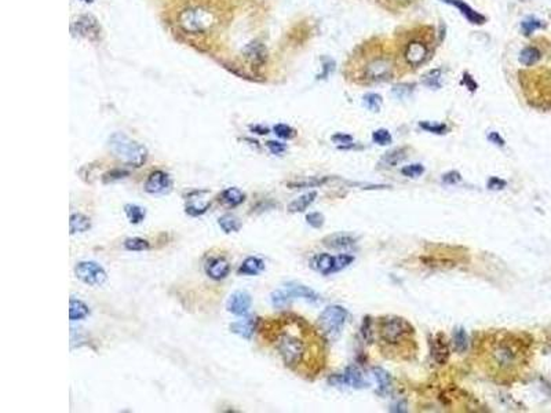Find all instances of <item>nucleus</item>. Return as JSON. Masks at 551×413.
<instances>
[{
  "label": "nucleus",
  "mask_w": 551,
  "mask_h": 413,
  "mask_svg": "<svg viewBox=\"0 0 551 413\" xmlns=\"http://www.w3.org/2000/svg\"><path fill=\"white\" fill-rule=\"evenodd\" d=\"M419 127L426 130L427 132H433V134H438V135L445 134V131H448V127L445 124H434L431 122H420Z\"/></svg>",
  "instance_id": "obj_43"
},
{
  "label": "nucleus",
  "mask_w": 551,
  "mask_h": 413,
  "mask_svg": "<svg viewBox=\"0 0 551 413\" xmlns=\"http://www.w3.org/2000/svg\"><path fill=\"white\" fill-rule=\"evenodd\" d=\"M424 172V167L419 163H415V164L405 165L401 168V174L407 176V178H419L420 175Z\"/></svg>",
  "instance_id": "obj_39"
},
{
  "label": "nucleus",
  "mask_w": 551,
  "mask_h": 413,
  "mask_svg": "<svg viewBox=\"0 0 551 413\" xmlns=\"http://www.w3.org/2000/svg\"><path fill=\"white\" fill-rule=\"evenodd\" d=\"M75 274L81 282H84L85 285L90 286L104 285L108 280V274L105 272V269L94 260H81L77 263L75 268Z\"/></svg>",
  "instance_id": "obj_7"
},
{
  "label": "nucleus",
  "mask_w": 551,
  "mask_h": 413,
  "mask_svg": "<svg viewBox=\"0 0 551 413\" xmlns=\"http://www.w3.org/2000/svg\"><path fill=\"white\" fill-rule=\"evenodd\" d=\"M426 56H427V47L424 46L423 43L412 42L407 46L405 58L411 65H420L426 60Z\"/></svg>",
  "instance_id": "obj_20"
},
{
  "label": "nucleus",
  "mask_w": 551,
  "mask_h": 413,
  "mask_svg": "<svg viewBox=\"0 0 551 413\" xmlns=\"http://www.w3.org/2000/svg\"><path fill=\"white\" fill-rule=\"evenodd\" d=\"M543 24H542V21H539V19L536 18H527V19H524L523 21V24H521V29H523V32L524 35H527V36H529L531 33H533L536 29L539 28H542Z\"/></svg>",
  "instance_id": "obj_41"
},
{
  "label": "nucleus",
  "mask_w": 551,
  "mask_h": 413,
  "mask_svg": "<svg viewBox=\"0 0 551 413\" xmlns=\"http://www.w3.org/2000/svg\"><path fill=\"white\" fill-rule=\"evenodd\" d=\"M90 227H91L90 218H87V216L83 215V214H72L71 218H69V229H71V234L89 231Z\"/></svg>",
  "instance_id": "obj_26"
},
{
  "label": "nucleus",
  "mask_w": 551,
  "mask_h": 413,
  "mask_svg": "<svg viewBox=\"0 0 551 413\" xmlns=\"http://www.w3.org/2000/svg\"><path fill=\"white\" fill-rule=\"evenodd\" d=\"M463 84L466 85L467 88L470 90L471 93H474V91L478 88V84L476 83V80L473 79L469 73H465V75H463Z\"/></svg>",
  "instance_id": "obj_53"
},
{
  "label": "nucleus",
  "mask_w": 551,
  "mask_h": 413,
  "mask_svg": "<svg viewBox=\"0 0 551 413\" xmlns=\"http://www.w3.org/2000/svg\"><path fill=\"white\" fill-rule=\"evenodd\" d=\"M204 270H206V274H207L208 277L215 280V281H221V280H223V278H226L227 276H229V273H230V264H229L226 259L211 258L206 262Z\"/></svg>",
  "instance_id": "obj_13"
},
{
  "label": "nucleus",
  "mask_w": 551,
  "mask_h": 413,
  "mask_svg": "<svg viewBox=\"0 0 551 413\" xmlns=\"http://www.w3.org/2000/svg\"><path fill=\"white\" fill-rule=\"evenodd\" d=\"M221 201L225 205L230 206V208H236V206H239L245 201V194L241 192L240 189L229 188L222 192Z\"/></svg>",
  "instance_id": "obj_23"
},
{
  "label": "nucleus",
  "mask_w": 551,
  "mask_h": 413,
  "mask_svg": "<svg viewBox=\"0 0 551 413\" xmlns=\"http://www.w3.org/2000/svg\"><path fill=\"white\" fill-rule=\"evenodd\" d=\"M244 54L247 60L256 66L264 65L268 58V51L266 47L259 42H251L247 47L244 48Z\"/></svg>",
  "instance_id": "obj_19"
},
{
  "label": "nucleus",
  "mask_w": 551,
  "mask_h": 413,
  "mask_svg": "<svg viewBox=\"0 0 551 413\" xmlns=\"http://www.w3.org/2000/svg\"><path fill=\"white\" fill-rule=\"evenodd\" d=\"M124 212H126L130 223H132V225H138V223L143 222L146 216L145 208H142V206L137 205V204H127V205H124Z\"/></svg>",
  "instance_id": "obj_30"
},
{
  "label": "nucleus",
  "mask_w": 551,
  "mask_h": 413,
  "mask_svg": "<svg viewBox=\"0 0 551 413\" xmlns=\"http://www.w3.org/2000/svg\"><path fill=\"white\" fill-rule=\"evenodd\" d=\"M519 348L513 340L499 338L490 344L489 360L499 371H507L518 362Z\"/></svg>",
  "instance_id": "obj_5"
},
{
  "label": "nucleus",
  "mask_w": 551,
  "mask_h": 413,
  "mask_svg": "<svg viewBox=\"0 0 551 413\" xmlns=\"http://www.w3.org/2000/svg\"><path fill=\"white\" fill-rule=\"evenodd\" d=\"M328 383L332 386H350L353 389H365L368 387V381L364 379L361 371L356 366H349L346 371L340 375L331 376Z\"/></svg>",
  "instance_id": "obj_9"
},
{
  "label": "nucleus",
  "mask_w": 551,
  "mask_h": 413,
  "mask_svg": "<svg viewBox=\"0 0 551 413\" xmlns=\"http://www.w3.org/2000/svg\"><path fill=\"white\" fill-rule=\"evenodd\" d=\"M441 77H443L441 69H431L427 73H424L422 83L429 88H441Z\"/></svg>",
  "instance_id": "obj_33"
},
{
  "label": "nucleus",
  "mask_w": 551,
  "mask_h": 413,
  "mask_svg": "<svg viewBox=\"0 0 551 413\" xmlns=\"http://www.w3.org/2000/svg\"><path fill=\"white\" fill-rule=\"evenodd\" d=\"M266 146H268V149L272 152L273 155H281V153L287 151V146L277 141H268L266 142Z\"/></svg>",
  "instance_id": "obj_49"
},
{
  "label": "nucleus",
  "mask_w": 551,
  "mask_h": 413,
  "mask_svg": "<svg viewBox=\"0 0 551 413\" xmlns=\"http://www.w3.org/2000/svg\"><path fill=\"white\" fill-rule=\"evenodd\" d=\"M273 131L281 139H292L297 135V131L292 127H289L288 124H276L273 127Z\"/></svg>",
  "instance_id": "obj_38"
},
{
  "label": "nucleus",
  "mask_w": 551,
  "mask_h": 413,
  "mask_svg": "<svg viewBox=\"0 0 551 413\" xmlns=\"http://www.w3.org/2000/svg\"><path fill=\"white\" fill-rule=\"evenodd\" d=\"M211 206V204L210 202H203L201 205H197L196 202H192V204H189V205H186V214H189V215H192V216H200V215H203V214H206V212L208 211V208Z\"/></svg>",
  "instance_id": "obj_44"
},
{
  "label": "nucleus",
  "mask_w": 551,
  "mask_h": 413,
  "mask_svg": "<svg viewBox=\"0 0 551 413\" xmlns=\"http://www.w3.org/2000/svg\"><path fill=\"white\" fill-rule=\"evenodd\" d=\"M252 299L248 292L237 291L229 296L226 303V309L229 313L235 315H245L251 307Z\"/></svg>",
  "instance_id": "obj_12"
},
{
  "label": "nucleus",
  "mask_w": 551,
  "mask_h": 413,
  "mask_svg": "<svg viewBox=\"0 0 551 413\" xmlns=\"http://www.w3.org/2000/svg\"><path fill=\"white\" fill-rule=\"evenodd\" d=\"M371 324L372 321L369 317H365L363 321V327H361V335L363 338L367 340V342H372V331H371Z\"/></svg>",
  "instance_id": "obj_48"
},
{
  "label": "nucleus",
  "mask_w": 551,
  "mask_h": 413,
  "mask_svg": "<svg viewBox=\"0 0 551 413\" xmlns=\"http://www.w3.org/2000/svg\"><path fill=\"white\" fill-rule=\"evenodd\" d=\"M452 344L453 348L456 350L457 352H465L469 348V336H467L466 329L459 327V328L455 329L452 338Z\"/></svg>",
  "instance_id": "obj_32"
},
{
  "label": "nucleus",
  "mask_w": 551,
  "mask_h": 413,
  "mask_svg": "<svg viewBox=\"0 0 551 413\" xmlns=\"http://www.w3.org/2000/svg\"><path fill=\"white\" fill-rule=\"evenodd\" d=\"M276 348L284 364L289 368H295L302 364L306 356V343L303 342V339L288 332H283L278 336Z\"/></svg>",
  "instance_id": "obj_3"
},
{
  "label": "nucleus",
  "mask_w": 551,
  "mask_h": 413,
  "mask_svg": "<svg viewBox=\"0 0 551 413\" xmlns=\"http://www.w3.org/2000/svg\"><path fill=\"white\" fill-rule=\"evenodd\" d=\"M411 93L410 85L408 84H398L393 88V94L398 97V98H404L405 95H408Z\"/></svg>",
  "instance_id": "obj_52"
},
{
  "label": "nucleus",
  "mask_w": 551,
  "mask_h": 413,
  "mask_svg": "<svg viewBox=\"0 0 551 413\" xmlns=\"http://www.w3.org/2000/svg\"><path fill=\"white\" fill-rule=\"evenodd\" d=\"M372 373L376 379L378 385H379V393L381 394H385L386 391H389L391 386V376L387 371H385L383 368H379V366H375L372 369Z\"/></svg>",
  "instance_id": "obj_31"
},
{
  "label": "nucleus",
  "mask_w": 551,
  "mask_h": 413,
  "mask_svg": "<svg viewBox=\"0 0 551 413\" xmlns=\"http://www.w3.org/2000/svg\"><path fill=\"white\" fill-rule=\"evenodd\" d=\"M284 286H285L284 289H285L289 298H302V299L310 302V303H317V302L321 301V296L316 291H313L311 288L303 285V284L288 282Z\"/></svg>",
  "instance_id": "obj_14"
},
{
  "label": "nucleus",
  "mask_w": 551,
  "mask_h": 413,
  "mask_svg": "<svg viewBox=\"0 0 551 413\" xmlns=\"http://www.w3.org/2000/svg\"><path fill=\"white\" fill-rule=\"evenodd\" d=\"M412 334H414V327L405 318H401L397 315H389V317L381 318L379 335L386 344H390V346L400 344L401 342L410 338Z\"/></svg>",
  "instance_id": "obj_2"
},
{
  "label": "nucleus",
  "mask_w": 551,
  "mask_h": 413,
  "mask_svg": "<svg viewBox=\"0 0 551 413\" xmlns=\"http://www.w3.org/2000/svg\"><path fill=\"white\" fill-rule=\"evenodd\" d=\"M407 157V149L405 148H398V149H393V151L387 152L385 153V156L382 157L381 165H385V167H396L400 161Z\"/></svg>",
  "instance_id": "obj_28"
},
{
  "label": "nucleus",
  "mask_w": 551,
  "mask_h": 413,
  "mask_svg": "<svg viewBox=\"0 0 551 413\" xmlns=\"http://www.w3.org/2000/svg\"><path fill=\"white\" fill-rule=\"evenodd\" d=\"M445 3H449V5L455 6V7L460 11V14H462L463 17H465V18L470 22V24L482 25L486 21L484 15L480 14V13H477L476 10L473 9L471 6L467 5L466 2H463V0H447Z\"/></svg>",
  "instance_id": "obj_18"
},
{
  "label": "nucleus",
  "mask_w": 551,
  "mask_h": 413,
  "mask_svg": "<svg viewBox=\"0 0 551 413\" xmlns=\"http://www.w3.org/2000/svg\"><path fill=\"white\" fill-rule=\"evenodd\" d=\"M256 324H258V321H256L255 317H244V318L239 319V321L231 322L229 325V328H230L231 334L250 340L254 336L255 331H256Z\"/></svg>",
  "instance_id": "obj_15"
},
{
  "label": "nucleus",
  "mask_w": 551,
  "mask_h": 413,
  "mask_svg": "<svg viewBox=\"0 0 551 413\" xmlns=\"http://www.w3.org/2000/svg\"><path fill=\"white\" fill-rule=\"evenodd\" d=\"M250 130L252 132H255V134H259V135H266V134H269V128L264 127V126H251Z\"/></svg>",
  "instance_id": "obj_54"
},
{
  "label": "nucleus",
  "mask_w": 551,
  "mask_h": 413,
  "mask_svg": "<svg viewBox=\"0 0 551 413\" xmlns=\"http://www.w3.org/2000/svg\"><path fill=\"white\" fill-rule=\"evenodd\" d=\"M270 299H272V305H273L274 307H284L291 298L288 296L285 289H280V291H274L273 293L270 295Z\"/></svg>",
  "instance_id": "obj_42"
},
{
  "label": "nucleus",
  "mask_w": 551,
  "mask_h": 413,
  "mask_svg": "<svg viewBox=\"0 0 551 413\" xmlns=\"http://www.w3.org/2000/svg\"><path fill=\"white\" fill-rule=\"evenodd\" d=\"M353 256L349 254H340L336 256L330 254H317L311 258L310 266L323 276H330L346 269L349 264L353 263Z\"/></svg>",
  "instance_id": "obj_6"
},
{
  "label": "nucleus",
  "mask_w": 551,
  "mask_h": 413,
  "mask_svg": "<svg viewBox=\"0 0 551 413\" xmlns=\"http://www.w3.org/2000/svg\"><path fill=\"white\" fill-rule=\"evenodd\" d=\"M265 262L260 258H256V256H250L247 258L244 262L241 263V266L239 268L237 273L240 276H258L260 273L265 270Z\"/></svg>",
  "instance_id": "obj_21"
},
{
  "label": "nucleus",
  "mask_w": 551,
  "mask_h": 413,
  "mask_svg": "<svg viewBox=\"0 0 551 413\" xmlns=\"http://www.w3.org/2000/svg\"><path fill=\"white\" fill-rule=\"evenodd\" d=\"M124 248L127 251H132V252H142V251L151 249V243L145 239L132 237V239H127L124 241Z\"/></svg>",
  "instance_id": "obj_35"
},
{
  "label": "nucleus",
  "mask_w": 551,
  "mask_h": 413,
  "mask_svg": "<svg viewBox=\"0 0 551 413\" xmlns=\"http://www.w3.org/2000/svg\"><path fill=\"white\" fill-rule=\"evenodd\" d=\"M331 139L336 142V143H344V145H346V143H352V142H353V136L349 135V134H343V132H338V134L331 136Z\"/></svg>",
  "instance_id": "obj_51"
},
{
  "label": "nucleus",
  "mask_w": 551,
  "mask_h": 413,
  "mask_svg": "<svg viewBox=\"0 0 551 413\" xmlns=\"http://www.w3.org/2000/svg\"><path fill=\"white\" fill-rule=\"evenodd\" d=\"M347 317V310L339 305L328 306L327 309H324V311L321 313L318 319H317L318 329H320L323 336L330 339V340L338 339Z\"/></svg>",
  "instance_id": "obj_4"
},
{
  "label": "nucleus",
  "mask_w": 551,
  "mask_h": 413,
  "mask_svg": "<svg viewBox=\"0 0 551 413\" xmlns=\"http://www.w3.org/2000/svg\"><path fill=\"white\" fill-rule=\"evenodd\" d=\"M170 188V176H168L167 172L161 171V169L153 171V172L148 176L145 185H143L145 192L149 193V194H161V193L167 192Z\"/></svg>",
  "instance_id": "obj_10"
},
{
  "label": "nucleus",
  "mask_w": 551,
  "mask_h": 413,
  "mask_svg": "<svg viewBox=\"0 0 551 413\" xmlns=\"http://www.w3.org/2000/svg\"><path fill=\"white\" fill-rule=\"evenodd\" d=\"M330 181V176H323V178H316V176H310V178L306 179H297V181H291V182L287 183L288 188L291 189H306V188H317V186H321Z\"/></svg>",
  "instance_id": "obj_27"
},
{
  "label": "nucleus",
  "mask_w": 551,
  "mask_h": 413,
  "mask_svg": "<svg viewBox=\"0 0 551 413\" xmlns=\"http://www.w3.org/2000/svg\"><path fill=\"white\" fill-rule=\"evenodd\" d=\"M306 222L307 225H310L311 227L320 229L321 226L324 225V215L320 214V212H311V214L306 215Z\"/></svg>",
  "instance_id": "obj_45"
},
{
  "label": "nucleus",
  "mask_w": 551,
  "mask_h": 413,
  "mask_svg": "<svg viewBox=\"0 0 551 413\" xmlns=\"http://www.w3.org/2000/svg\"><path fill=\"white\" fill-rule=\"evenodd\" d=\"M179 24L186 32H203L211 25V15L201 9H189L181 14Z\"/></svg>",
  "instance_id": "obj_8"
},
{
  "label": "nucleus",
  "mask_w": 551,
  "mask_h": 413,
  "mask_svg": "<svg viewBox=\"0 0 551 413\" xmlns=\"http://www.w3.org/2000/svg\"><path fill=\"white\" fill-rule=\"evenodd\" d=\"M486 186L489 190H503L506 186H507V182L502 178H498V176H490Z\"/></svg>",
  "instance_id": "obj_46"
},
{
  "label": "nucleus",
  "mask_w": 551,
  "mask_h": 413,
  "mask_svg": "<svg viewBox=\"0 0 551 413\" xmlns=\"http://www.w3.org/2000/svg\"><path fill=\"white\" fill-rule=\"evenodd\" d=\"M357 243V239L350 233H334V234L327 235L323 240V244L327 248L331 249H346L353 247Z\"/></svg>",
  "instance_id": "obj_16"
},
{
  "label": "nucleus",
  "mask_w": 551,
  "mask_h": 413,
  "mask_svg": "<svg viewBox=\"0 0 551 413\" xmlns=\"http://www.w3.org/2000/svg\"><path fill=\"white\" fill-rule=\"evenodd\" d=\"M372 141L375 143L381 146H387L390 145L393 138H391V134L389 132V130L386 128H379L376 131L372 132Z\"/></svg>",
  "instance_id": "obj_37"
},
{
  "label": "nucleus",
  "mask_w": 551,
  "mask_h": 413,
  "mask_svg": "<svg viewBox=\"0 0 551 413\" xmlns=\"http://www.w3.org/2000/svg\"><path fill=\"white\" fill-rule=\"evenodd\" d=\"M430 350H431V357L438 365H444L447 364L448 358H449V347H448L445 339L441 336V335H437L431 339L430 342Z\"/></svg>",
  "instance_id": "obj_17"
},
{
  "label": "nucleus",
  "mask_w": 551,
  "mask_h": 413,
  "mask_svg": "<svg viewBox=\"0 0 551 413\" xmlns=\"http://www.w3.org/2000/svg\"><path fill=\"white\" fill-rule=\"evenodd\" d=\"M363 102H364V106H365L368 110L376 113L381 110L382 102H383V101H382V97L379 94H375V93H368V94H365L363 97Z\"/></svg>",
  "instance_id": "obj_36"
},
{
  "label": "nucleus",
  "mask_w": 551,
  "mask_h": 413,
  "mask_svg": "<svg viewBox=\"0 0 551 413\" xmlns=\"http://www.w3.org/2000/svg\"><path fill=\"white\" fill-rule=\"evenodd\" d=\"M90 314L89 306L84 302L72 298L69 301V319L71 321H80L84 319Z\"/></svg>",
  "instance_id": "obj_25"
},
{
  "label": "nucleus",
  "mask_w": 551,
  "mask_h": 413,
  "mask_svg": "<svg viewBox=\"0 0 551 413\" xmlns=\"http://www.w3.org/2000/svg\"><path fill=\"white\" fill-rule=\"evenodd\" d=\"M108 146L118 159L130 167L139 168L146 163L148 149L141 143L132 141L131 138H128L123 132H114L113 135H110Z\"/></svg>",
  "instance_id": "obj_1"
},
{
  "label": "nucleus",
  "mask_w": 551,
  "mask_h": 413,
  "mask_svg": "<svg viewBox=\"0 0 551 413\" xmlns=\"http://www.w3.org/2000/svg\"><path fill=\"white\" fill-rule=\"evenodd\" d=\"M488 141H489L490 143H494V145L499 146V148H503V146L506 145V141L503 139V136L496 131H492L488 134Z\"/></svg>",
  "instance_id": "obj_50"
},
{
  "label": "nucleus",
  "mask_w": 551,
  "mask_h": 413,
  "mask_svg": "<svg viewBox=\"0 0 551 413\" xmlns=\"http://www.w3.org/2000/svg\"><path fill=\"white\" fill-rule=\"evenodd\" d=\"M218 225L221 226V229L226 234H230V233H237V231L241 229L240 221L236 218V216L230 215V214H226V215L221 216L218 219Z\"/></svg>",
  "instance_id": "obj_29"
},
{
  "label": "nucleus",
  "mask_w": 551,
  "mask_h": 413,
  "mask_svg": "<svg viewBox=\"0 0 551 413\" xmlns=\"http://www.w3.org/2000/svg\"><path fill=\"white\" fill-rule=\"evenodd\" d=\"M128 175H130V172H128L127 169L114 168V169H110V171H108L106 174H104V176H102V181H104L105 183L114 182V181H120V179L126 178V176H128Z\"/></svg>",
  "instance_id": "obj_40"
},
{
  "label": "nucleus",
  "mask_w": 551,
  "mask_h": 413,
  "mask_svg": "<svg viewBox=\"0 0 551 413\" xmlns=\"http://www.w3.org/2000/svg\"><path fill=\"white\" fill-rule=\"evenodd\" d=\"M316 197H317L316 190L305 193V194H302L301 197L295 198L294 201H291L289 204H288V211L291 212V214H298V212L306 211L311 202L316 200Z\"/></svg>",
  "instance_id": "obj_22"
},
{
  "label": "nucleus",
  "mask_w": 551,
  "mask_h": 413,
  "mask_svg": "<svg viewBox=\"0 0 551 413\" xmlns=\"http://www.w3.org/2000/svg\"><path fill=\"white\" fill-rule=\"evenodd\" d=\"M99 31L101 29H99L97 19L91 15H83L72 24V33L77 36H83V38H98Z\"/></svg>",
  "instance_id": "obj_11"
},
{
  "label": "nucleus",
  "mask_w": 551,
  "mask_h": 413,
  "mask_svg": "<svg viewBox=\"0 0 551 413\" xmlns=\"http://www.w3.org/2000/svg\"><path fill=\"white\" fill-rule=\"evenodd\" d=\"M367 73L368 76H369V79H386V76L390 73V64L387 61H383V60L373 61L371 65L368 66Z\"/></svg>",
  "instance_id": "obj_24"
},
{
  "label": "nucleus",
  "mask_w": 551,
  "mask_h": 413,
  "mask_svg": "<svg viewBox=\"0 0 551 413\" xmlns=\"http://www.w3.org/2000/svg\"><path fill=\"white\" fill-rule=\"evenodd\" d=\"M540 51L536 47H525L519 54V62L524 66H532L540 60Z\"/></svg>",
  "instance_id": "obj_34"
},
{
  "label": "nucleus",
  "mask_w": 551,
  "mask_h": 413,
  "mask_svg": "<svg viewBox=\"0 0 551 413\" xmlns=\"http://www.w3.org/2000/svg\"><path fill=\"white\" fill-rule=\"evenodd\" d=\"M443 182L447 185H456V183L462 182V175L457 171H449L443 175Z\"/></svg>",
  "instance_id": "obj_47"
}]
</instances>
